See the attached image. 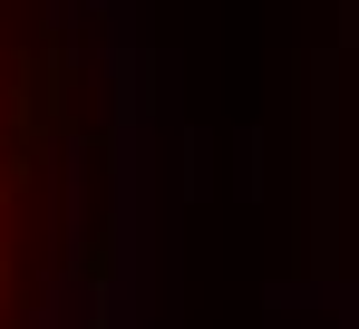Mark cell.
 I'll use <instances>...</instances> for the list:
<instances>
[{
  "label": "cell",
  "mask_w": 359,
  "mask_h": 329,
  "mask_svg": "<svg viewBox=\"0 0 359 329\" xmlns=\"http://www.w3.org/2000/svg\"><path fill=\"white\" fill-rule=\"evenodd\" d=\"M146 0H0V329H136Z\"/></svg>",
  "instance_id": "cell-1"
}]
</instances>
